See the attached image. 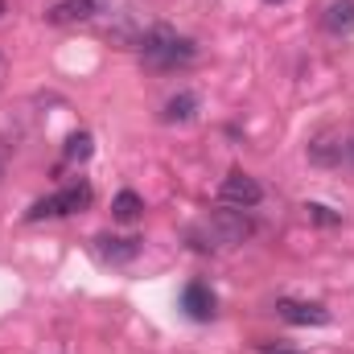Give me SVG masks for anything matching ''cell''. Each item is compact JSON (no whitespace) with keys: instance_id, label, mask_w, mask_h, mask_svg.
Wrapping results in <instances>:
<instances>
[{"instance_id":"1","label":"cell","mask_w":354,"mask_h":354,"mask_svg":"<svg viewBox=\"0 0 354 354\" xmlns=\"http://www.w3.org/2000/svg\"><path fill=\"white\" fill-rule=\"evenodd\" d=\"M248 235H252V218H248L243 210H235V206L206 214V218H202V223L189 231V239H194V248H198V252H223V248H239Z\"/></svg>"},{"instance_id":"2","label":"cell","mask_w":354,"mask_h":354,"mask_svg":"<svg viewBox=\"0 0 354 354\" xmlns=\"http://www.w3.org/2000/svg\"><path fill=\"white\" fill-rule=\"evenodd\" d=\"M140 58L157 71H177V66H189L198 58V46H194V37L177 33L174 25H153L140 37Z\"/></svg>"},{"instance_id":"3","label":"cell","mask_w":354,"mask_h":354,"mask_svg":"<svg viewBox=\"0 0 354 354\" xmlns=\"http://www.w3.org/2000/svg\"><path fill=\"white\" fill-rule=\"evenodd\" d=\"M91 198H95V189H91L87 181H71L66 189H58V194H50V198H37V202L25 210V223H46V218L79 214V210L91 206Z\"/></svg>"},{"instance_id":"4","label":"cell","mask_w":354,"mask_h":354,"mask_svg":"<svg viewBox=\"0 0 354 354\" xmlns=\"http://www.w3.org/2000/svg\"><path fill=\"white\" fill-rule=\"evenodd\" d=\"M260 198H264V185L252 174H243V169H231V174L218 181V202H223V206L252 210V206H260Z\"/></svg>"},{"instance_id":"5","label":"cell","mask_w":354,"mask_h":354,"mask_svg":"<svg viewBox=\"0 0 354 354\" xmlns=\"http://www.w3.org/2000/svg\"><path fill=\"white\" fill-rule=\"evenodd\" d=\"M111 8V0H58L46 8V21L50 25H87L95 17H103Z\"/></svg>"},{"instance_id":"6","label":"cell","mask_w":354,"mask_h":354,"mask_svg":"<svg viewBox=\"0 0 354 354\" xmlns=\"http://www.w3.org/2000/svg\"><path fill=\"white\" fill-rule=\"evenodd\" d=\"M276 317L288 326H330V309L317 301H297V297H280L276 301Z\"/></svg>"},{"instance_id":"7","label":"cell","mask_w":354,"mask_h":354,"mask_svg":"<svg viewBox=\"0 0 354 354\" xmlns=\"http://www.w3.org/2000/svg\"><path fill=\"white\" fill-rule=\"evenodd\" d=\"M181 309H185L194 322H210L214 309H218V297H214V288H210L206 280H189L185 292H181Z\"/></svg>"},{"instance_id":"8","label":"cell","mask_w":354,"mask_h":354,"mask_svg":"<svg viewBox=\"0 0 354 354\" xmlns=\"http://www.w3.org/2000/svg\"><path fill=\"white\" fill-rule=\"evenodd\" d=\"M309 161L313 165H322V169H330V165H338L342 157H346V140H342V132H317L313 140H309Z\"/></svg>"},{"instance_id":"9","label":"cell","mask_w":354,"mask_h":354,"mask_svg":"<svg viewBox=\"0 0 354 354\" xmlns=\"http://www.w3.org/2000/svg\"><path fill=\"white\" fill-rule=\"evenodd\" d=\"M322 25H326L330 33H338V37L354 33V0H330V4H326Z\"/></svg>"},{"instance_id":"10","label":"cell","mask_w":354,"mask_h":354,"mask_svg":"<svg viewBox=\"0 0 354 354\" xmlns=\"http://www.w3.org/2000/svg\"><path fill=\"white\" fill-rule=\"evenodd\" d=\"M95 243H99V256L111 260V264H128V260L140 256V239H111V235H99Z\"/></svg>"},{"instance_id":"11","label":"cell","mask_w":354,"mask_h":354,"mask_svg":"<svg viewBox=\"0 0 354 354\" xmlns=\"http://www.w3.org/2000/svg\"><path fill=\"white\" fill-rule=\"evenodd\" d=\"M145 214V198L136 194V189H120L115 198H111V218L115 223H136Z\"/></svg>"},{"instance_id":"12","label":"cell","mask_w":354,"mask_h":354,"mask_svg":"<svg viewBox=\"0 0 354 354\" xmlns=\"http://www.w3.org/2000/svg\"><path fill=\"white\" fill-rule=\"evenodd\" d=\"M194 111H198V95H194V91H177L174 99L165 103V120H169V124H189Z\"/></svg>"},{"instance_id":"13","label":"cell","mask_w":354,"mask_h":354,"mask_svg":"<svg viewBox=\"0 0 354 354\" xmlns=\"http://www.w3.org/2000/svg\"><path fill=\"white\" fill-rule=\"evenodd\" d=\"M91 153H95V140H91V132H75V136L66 140V161L83 165V161H91Z\"/></svg>"},{"instance_id":"14","label":"cell","mask_w":354,"mask_h":354,"mask_svg":"<svg viewBox=\"0 0 354 354\" xmlns=\"http://www.w3.org/2000/svg\"><path fill=\"white\" fill-rule=\"evenodd\" d=\"M305 210H309V218H317L322 227H334V223H342V214H334L330 206H317V202H309Z\"/></svg>"},{"instance_id":"15","label":"cell","mask_w":354,"mask_h":354,"mask_svg":"<svg viewBox=\"0 0 354 354\" xmlns=\"http://www.w3.org/2000/svg\"><path fill=\"white\" fill-rule=\"evenodd\" d=\"M346 157H351V161H354V140H351V145H346Z\"/></svg>"},{"instance_id":"16","label":"cell","mask_w":354,"mask_h":354,"mask_svg":"<svg viewBox=\"0 0 354 354\" xmlns=\"http://www.w3.org/2000/svg\"><path fill=\"white\" fill-rule=\"evenodd\" d=\"M272 354H297V351H272Z\"/></svg>"},{"instance_id":"17","label":"cell","mask_w":354,"mask_h":354,"mask_svg":"<svg viewBox=\"0 0 354 354\" xmlns=\"http://www.w3.org/2000/svg\"><path fill=\"white\" fill-rule=\"evenodd\" d=\"M0 17H4V0H0Z\"/></svg>"},{"instance_id":"18","label":"cell","mask_w":354,"mask_h":354,"mask_svg":"<svg viewBox=\"0 0 354 354\" xmlns=\"http://www.w3.org/2000/svg\"><path fill=\"white\" fill-rule=\"evenodd\" d=\"M268 4H284V0H268Z\"/></svg>"},{"instance_id":"19","label":"cell","mask_w":354,"mask_h":354,"mask_svg":"<svg viewBox=\"0 0 354 354\" xmlns=\"http://www.w3.org/2000/svg\"><path fill=\"white\" fill-rule=\"evenodd\" d=\"M0 75H4V58H0Z\"/></svg>"}]
</instances>
